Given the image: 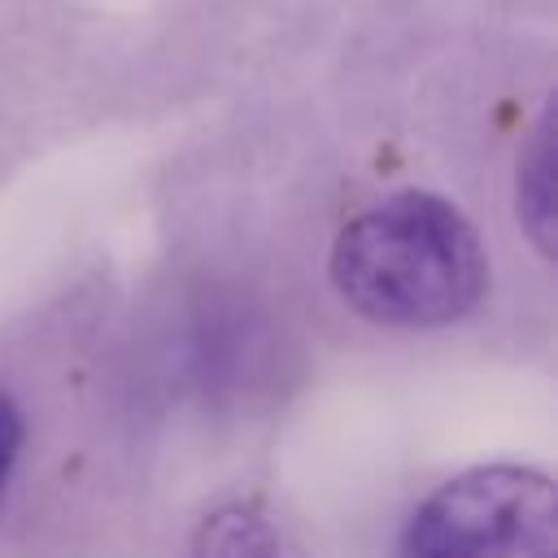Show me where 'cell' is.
Segmentation results:
<instances>
[{"label":"cell","mask_w":558,"mask_h":558,"mask_svg":"<svg viewBox=\"0 0 558 558\" xmlns=\"http://www.w3.org/2000/svg\"><path fill=\"white\" fill-rule=\"evenodd\" d=\"M331 283L353 314L379 327H445L488 283L484 240L436 192H392L349 218L331 244Z\"/></svg>","instance_id":"cell-1"},{"label":"cell","mask_w":558,"mask_h":558,"mask_svg":"<svg viewBox=\"0 0 558 558\" xmlns=\"http://www.w3.org/2000/svg\"><path fill=\"white\" fill-rule=\"evenodd\" d=\"M397 558H558L554 480L523 462L471 466L410 514Z\"/></svg>","instance_id":"cell-2"},{"label":"cell","mask_w":558,"mask_h":558,"mask_svg":"<svg viewBox=\"0 0 558 558\" xmlns=\"http://www.w3.org/2000/svg\"><path fill=\"white\" fill-rule=\"evenodd\" d=\"M187 558H310V554L257 501H222L196 523Z\"/></svg>","instance_id":"cell-3"},{"label":"cell","mask_w":558,"mask_h":558,"mask_svg":"<svg viewBox=\"0 0 558 558\" xmlns=\"http://www.w3.org/2000/svg\"><path fill=\"white\" fill-rule=\"evenodd\" d=\"M519 222L532 235V244L549 257L554 253V109L536 118V131L519 157Z\"/></svg>","instance_id":"cell-4"},{"label":"cell","mask_w":558,"mask_h":558,"mask_svg":"<svg viewBox=\"0 0 558 558\" xmlns=\"http://www.w3.org/2000/svg\"><path fill=\"white\" fill-rule=\"evenodd\" d=\"M22 440H26V423H22V410L13 405V397H9V392H0V501H4L9 475H13V466H17Z\"/></svg>","instance_id":"cell-5"}]
</instances>
